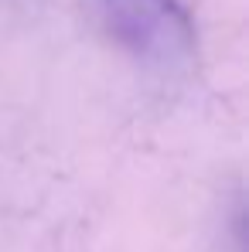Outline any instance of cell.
Wrapping results in <instances>:
<instances>
[{
    "label": "cell",
    "instance_id": "6da1fadb",
    "mask_svg": "<svg viewBox=\"0 0 249 252\" xmlns=\"http://www.w3.org/2000/svg\"><path fill=\"white\" fill-rule=\"evenodd\" d=\"M103 31L150 68H184L195 58V21L181 0H92Z\"/></svg>",
    "mask_w": 249,
    "mask_h": 252
}]
</instances>
